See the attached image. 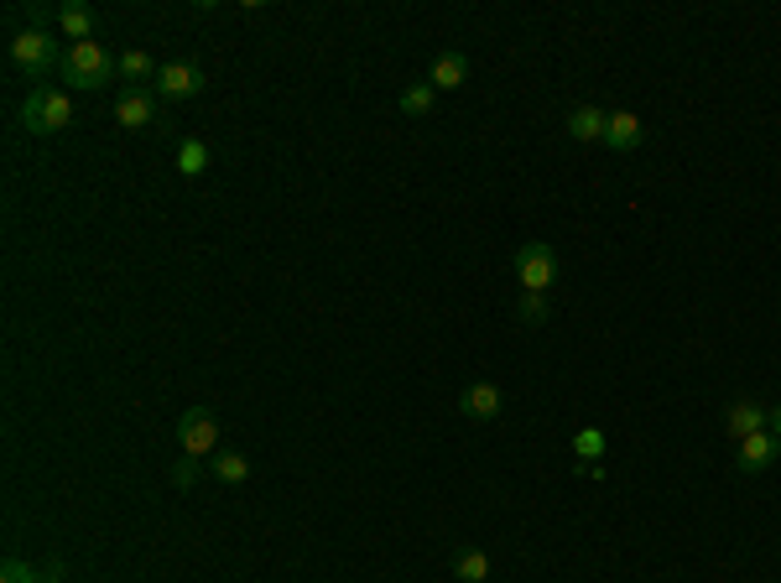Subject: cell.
Segmentation results:
<instances>
[{
	"instance_id": "obj_21",
	"label": "cell",
	"mask_w": 781,
	"mask_h": 583,
	"mask_svg": "<svg viewBox=\"0 0 781 583\" xmlns=\"http://www.w3.org/2000/svg\"><path fill=\"white\" fill-rule=\"evenodd\" d=\"M433 94H438L433 84H412L396 104H402V115H427V110H433Z\"/></svg>"
},
{
	"instance_id": "obj_13",
	"label": "cell",
	"mask_w": 781,
	"mask_h": 583,
	"mask_svg": "<svg viewBox=\"0 0 781 583\" xmlns=\"http://www.w3.org/2000/svg\"><path fill=\"white\" fill-rule=\"evenodd\" d=\"M605 115H610V110H599V104H578L574 115H568V136L574 141H605Z\"/></svg>"
},
{
	"instance_id": "obj_5",
	"label": "cell",
	"mask_w": 781,
	"mask_h": 583,
	"mask_svg": "<svg viewBox=\"0 0 781 583\" xmlns=\"http://www.w3.org/2000/svg\"><path fill=\"white\" fill-rule=\"evenodd\" d=\"M11 63L27 73H42L52 63H63V52H58V42L48 32H17L11 37Z\"/></svg>"
},
{
	"instance_id": "obj_4",
	"label": "cell",
	"mask_w": 781,
	"mask_h": 583,
	"mask_svg": "<svg viewBox=\"0 0 781 583\" xmlns=\"http://www.w3.org/2000/svg\"><path fill=\"white\" fill-rule=\"evenodd\" d=\"M178 443H183L187 459H209L214 443H220V417L209 412V407H187L178 417Z\"/></svg>"
},
{
	"instance_id": "obj_10",
	"label": "cell",
	"mask_w": 781,
	"mask_h": 583,
	"mask_svg": "<svg viewBox=\"0 0 781 583\" xmlns=\"http://www.w3.org/2000/svg\"><path fill=\"white\" fill-rule=\"evenodd\" d=\"M500 407H506V396H500L495 380H475V386L464 391V417H475V422H495Z\"/></svg>"
},
{
	"instance_id": "obj_9",
	"label": "cell",
	"mask_w": 781,
	"mask_h": 583,
	"mask_svg": "<svg viewBox=\"0 0 781 583\" xmlns=\"http://www.w3.org/2000/svg\"><path fill=\"white\" fill-rule=\"evenodd\" d=\"M646 141V125L636 110H610L605 115V146H615V152H636Z\"/></svg>"
},
{
	"instance_id": "obj_17",
	"label": "cell",
	"mask_w": 781,
	"mask_h": 583,
	"mask_svg": "<svg viewBox=\"0 0 781 583\" xmlns=\"http://www.w3.org/2000/svg\"><path fill=\"white\" fill-rule=\"evenodd\" d=\"M178 172H183V177H204L209 172V146L199 136L178 141Z\"/></svg>"
},
{
	"instance_id": "obj_12",
	"label": "cell",
	"mask_w": 781,
	"mask_h": 583,
	"mask_svg": "<svg viewBox=\"0 0 781 583\" xmlns=\"http://www.w3.org/2000/svg\"><path fill=\"white\" fill-rule=\"evenodd\" d=\"M58 27L69 32V42H94V11L84 0H63L58 6Z\"/></svg>"
},
{
	"instance_id": "obj_16",
	"label": "cell",
	"mask_w": 781,
	"mask_h": 583,
	"mask_svg": "<svg viewBox=\"0 0 781 583\" xmlns=\"http://www.w3.org/2000/svg\"><path fill=\"white\" fill-rule=\"evenodd\" d=\"M58 573H63L58 563L32 567V563H21V558H6V567H0V583H52Z\"/></svg>"
},
{
	"instance_id": "obj_8",
	"label": "cell",
	"mask_w": 781,
	"mask_h": 583,
	"mask_svg": "<svg viewBox=\"0 0 781 583\" xmlns=\"http://www.w3.org/2000/svg\"><path fill=\"white\" fill-rule=\"evenodd\" d=\"M781 453V438L771 428L750 432V438H740V459H734V469L740 474H761V469H771V459Z\"/></svg>"
},
{
	"instance_id": "obj_18",
	"label": "cell",
	"mask_w": 781,
	"mask_h": 583,
	"mask_svg": "<svg viewBox=\"0 0 781 583\" xmlns=\"http://www.w3.org/2000/svg\"><path fill=\"white\" fill-rule=\"evenodd\" d=\"M454 573H459V583H485V579H490V552L464 548L459 563H454Z\"/></svg>"
},
{
	"instance_id": "obj_19",
	"label": "cell",
	"mask_w": 781,
	"mask_h": 583,
	"mask_svg": "<svg viewBox=\"0 0 781 583\" xmlns=\"http://www.w3.org/2000/svg\"><path fill=\"white\" fill-rule=\"evenodd\" d=\"M605 448H610V438H605L599 428H578L574 432V459L599 463V459H605Z\"/></svg>"
},
{
	"instance_id": "obj_15",
	"label": "cell",
	"mask_w": 781,
	"mask_h": 583,
	"mask_svg": "<svg viewBox=\"0 0 781 583\" xmlns=\"http://www.w3.org/2000/svg\"><path fill=\"white\" fill-rule=\"evenodd\" d=\"M724 428H730V438L740 443V438H750V432L765 428V407H755V401H734V407H730V422H724Z\"/></svg>"
},
{
	"instance_id": "obj_24",
	"label": "cell",
	"mask_w": 781,
	"mask_h": 583,
	"mask_svg": "<svg viewBox=\"0 0 781 583\" xmlns=\"http://www.w3.org/2000/svg\"><path fill=\"white\" fill-rule=\"evenodd\" d=\"M765 428H771V432L781 438V407H771V412H765Z\"/></svg>"
},
{
	"instance_id": "obj_2",
	"label": "cell",
	"mask_w": 781,
	"mask_h": 583,
	"mask_svg": "<svg viewBox=\"0 0 781 583\" xmlns=\"http://www.w3.org/2000/svg\"><path fill=\"white\" fill-rule=\"evenodd\" d=\"M21 125H27L32 136H58V131L73 125V100L63 89L37 84L32 94H27V104H21Z\"/></svg>"
},
{
	"instance_id": "obj_23",
	"label": "cell",
	"mask_w": 781,
	"mask_h": 583,
	"mask_svg": "<svg viewBox=\"0 0 781 583\" xmlns=\"http://www.w3.org/2000/svg\"><path fill=\"white\" fill-rule=\"evenodd\" d=\"M193 474H199V459H183L178 469H172V484H178V490H187V484H193Z\"/></svg>"
},
{
	"instance_id": "obj_6",
	"label": "cell",
	"mask_w": 781,
	"mask_h": 583,
	"mask_svg": "<svg viewBox=\"0 0 781 583\" xmlns=\"http://www.w3.org/2000/svg\"><path fill=\"white\" fill-rule=\"evenodd\" d=\"M193 94H204V69L199 63H162L156 100H193Z\"/></svg>"
},
{
	"instance_id": "obj_1",
	"label": "cell",
	"mask_w": 781,
	"mask_h": 583,
	"mask_svg": "<svg viewBox=\"0 0 781 583\" xmlns=\"http://www.w3.org/2000/svg\"><path fill=\"white\" fill-rule=\"evenodd\" d=\"M58 69H63V79H69L73 89H104L120 73V58H110L100 42H69Z\"/></svg>"
},
{
	"instance_id": "obj_14",
	"label": "cell",
	"mask_w": 781,
	"mask_h": 583,
	"mask_svg": "<svg viewBox=\"0 0 781 583\" xmlns=\"http://www.w3.org/2000/svg\"><path fill=\"white\" fill-rule=\"evenodd\" d=\"M156 73H162V69H156V63H152V58H146V52H141V48L120 52V79H125V89H141V84H152Z\"/></svg>"
},
{
	"instance_id": "obj_11",
	"label": "cell",
	"mask_w": 781,
	"mask_h": 583,
	"mask_svg": "<svg viewBox=\"0 0 781 583\" xmlns=\"http://www.w3.org/2000/svg\"><path fill=\"white\" fill-rule=\"evenodd\" d=\"M464 79H469V58L464 52H438L433 69H427V84L433 89H464Z\"/></svg>"
},
{
	"instance_id": "obj_7",
	"label": "cell",
	"mask_w": 781,
	"mask_h": 583,
	"mask_svg": "<svg viewBox=\"0 0 781 583\" xmlns=\"http://www.w3.org/2000/svg\"><path fill=\"white\" fill-rule=\"evenodd\" d=\"M115 121L125 125V131H146V125H156V94L152 89H120Z\"/></svg>"
},
{
	"instance_id": "obj_20",
	"label": "cell",
	"mask_w": 781,
	"mask_h": 583,
	"mask_svg": "<svg viewBox=\"0 0 781 583\" xmlns=\"http://www.w3.org/2000/svg\"><path fill=\"white\" fill-rule=\"evenodd\" d=\"M214 474H220L224 484H245L251 480V459H245V453H214Z\"/></svg>"
},
{
	"instance_id": "obj_22",
	"label": "cell",
	"mask_w": 781,
	"mask_h": 583,
	"mask_svg": "<svg viewBox=\"0 0 781 583\" xmlns=\"http://www.w3.org/2000/svg\"><path fill=\"white\" fill-rule=\"evenodd\" d=\"M516 313H521V324H542V318H547V297H542V292H521V308H516Z\"/></svg>"
},
{
	"instance_id": "obj_3",
	"label": "cell",
	"mask_w": 781,
	"mask_h": 583,
	"mask_svg": "<svg viewBox=\"0 0 781 583\" xmlns=\"http://www.w3.org/2000/svg\"><path fill=\"white\" fill-rule=\"evenodd\" d=\"M516 282H521V292H547L558 282V250L547 241H527L516 250Z\"/></svg>"
}]
</instances>
